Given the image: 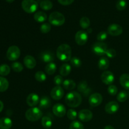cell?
Here are the masks:
<instances>
[{
    "mask_svg": "<svg viewBox=\"0 0 129 129\" xmlns=\"http://www.w3.org/2000/svg\"><path fill=\"white\" fill-rule=\"evenodd\" d=\"M3 108H4L3 103L1 101H0V112H2V110H3Z\"/></svg>",
    "mask_w": 129,
    "mask_h": 129,
    "instance_id": "cell-46",
    "label": "cell"
},
{
    "mask_svg": "<svg viewBox=\"0 0 129 129\" xmlns=\"http://www.w3.org/2000/svg\"><path fill=\"white\" fill-rule=\"evenodd\" d=\"M101 80L107 85H111L114 82V74L109 71H105L101 75Z\"/></svg>",
    "mask_w": 129,
    "mask_h": 129,
    "instance_id": "cell-12",
    "label": "cell"
},
{
    "mask_svg": "<svg viewBox=\"0 0 129 129\" xmlns=\"http://www.w3.org/2000/svg\"><path fill=\"white\" fill-rule=\"evenodd\" d=\"M52 112L56 117L61 118L65 116L66 113V107L61 103H57L54 105L52 108Z\"/></svg>",
    "mask_w": 129,
    "mask_h": 129,
    "instance_id": "cell-13",
    "label": "cell"
},
{
    "mask_svg": "<svg viewBox=\"0 0 129 129\" xmlns=\"http://www.w3.org/2000/svg\"><path fill=\"white\" fill-rule=\"evenodd\" d=\"M79 25L83 29H86L90 25V20L88 17L83 16L79 20Z\"/></svg>",
    "mask_w": 129,
    "mask_h": 129,
    "instance_id": "cell-31",
    "label": "cell"
},
{
    "mask_svg": "<svg viewBox=\"0 0 129 129\" xmlns=\"http://www.w3.org/2000/svg\"><path fill=\"white\" fill-rule=\"evenodd\" d=\"M34 18V20L37 22L42 23L47 20V14L43 11H38V12L35 13Z\"/></svg>",
    "mask_w": 129,
    "mask_h": 129,
    "instance_id": "cell-25",
    "label": "cell"
},
{
    "mask_svg": "<svg viewBox=\"0 0 129 129\" xmlns=\"http://www.w3.org/2000/svg\"><path fill=\"white\" fill-rule=\"evenodd\" d=\"M20 54H21V52L18 47L16 45H12L8 49L7 52H6V57L8 60L11 61H15L20 57Z\"/></svg>",
    "mask_w": 129,
    "mask_h": 129,
    "instance_id": "cell-6",
    "label": "cell"
},
{
    "mask_svg": "<svg viewBox=\"0 0 129 129\" xmlns=\"http://www.w3.org/2000/svg\"><path fill=\"white\" fill-rule=\"evenodd\" d=\"M57 69L56 64L54 62L48 63L45 67V71L49 75H52L55 73Z\"/></svg>",
    "mask_w": 129,
    "mask_h": 129,
    "instance_id": "cell-27",
    "label": "cell"
},
{
    "mask_svg": "<svg viewBox=\"0 0 129 129\" xmlns=\"http://www.w3.org/2000/svg\"><path fill=\"white\" fill-rule=\"evenodd\" d=\"M98 68L102 71H105L109 68L110 61L107 57H102L98 61Z\"/></svg>",
    "mask_w": 129,
    "mask_h": 129,
    "instance_id": "cell-22",
    "label": "cell"
},
{
    "mask_svg": "<svg viewBox=\"0 0 129 129\" xmlns=\"http://www.w3.org/2000/svg\"><path fill=\"white\" fill-rule=\"evenodd\" d=\"M65 16L60 12L55 11L52 12L49 17V21L50 24L54 26H62L65 23Z\"/></svg>",
    "mask_w": 129,
    "mask_h": 129,
    "instance_id": "cell-4",
    "label": "cell"
},
{
    "mask_svg": "<svg viewBox=\"0 0 129 129\" xmlns=\"http://www.w3.org/2000/svg\"><path fill=\"white\" fill-rule=\"evenodd\" d=\"M39 58L44 62H52L54 60V54L50 50H45L39 54Z\"/></svg>",
    "mask_w": 129,
    "mask_h": 129,
    "instance_id": "cell-15",
    "label": "cell"
},
{
    "mask_svg": "<svg viewBox=\"0 0 129 129\" xmlns=\"http://www.w3.org/2000/svg\"><path fill=\"white\" fill-rule=\"evenodd\" d=\"M78 113L73 109H69L67 112V117L71 120H74L78 117Z\"/></svg>",
    "mask_w": 129,
    "mask_h": 129,
    "instance_id": "cell-40",
    "label": "cell"
},
{
    "mask_svg": "<svg viewBox=\"0 0 129 129\" xmlns=\"http://www.w3.org/2000/svg\"><path fill=\"white\" fill-rule=\"evenodd\" d=\"M54 82L57 86H60V84H63L64 79H63L61 75H57L56 76H55V78H54Z\"/></svg>",
    "mask_w": 129,
    "mask_h": 129,
    "instance_id": "cell-44",
    "label": "cell"
},
{
    "mask_svg": "<svg viewBox=\"0 0 129 129\" xmlns=\"http://www.w3.org/2000/svg\"><path fill=\"white\" fill-rule=\"evenodd\" d=\"M40 6L42 10L48 11V10H50L52 8L53 4L49 0H44V1H42L40 2Z\"/></svg>",
    "mask_w": 129,
    "mask_h": 129,
    "instance_id": "cell-30",
    "label": "cell"
},
{
    "mask_svg": "<svg viewBox=\"0 0 129 129\" xmlns=\"http://www.w3.org/2000/svg\"><path fill=\"white\" fill-rule=\"evenodd\" d=\"M104 129H115V128H113V127H112V126H111V125H107V126H106L105 127Z\"/></svg>",
    "mask_w": 129,
    "mask_h": 129,
    "instance_id": "cell-47",
    "label": "cell"
},
{
    "mask_svg": "<svg viewBox=\"0 0 129 129\" xmlns=\"http://www.w3.org/2000/svg\"><path fill=\"white\" fill-rule=\"evenodd\" d=\"M82 102V96L77 91H71L68 93L65 97V103L68 107L76 108L81 105Z\"/></svg>",
    "mask_w": 129,
    "mask_h": 129,
    "instance_id": "cell-2",
    "label": "cell"
},
{
    "mask_svg": "<svg viewBox=\"0 0 129 129\" xmlns=\"http://www.w3.org/2000/svg\"><path fill=\"white\" fill-rule=\"evenodd\" d=\"M35 78L37 81L39 82H44L46 80L47 76L46 74L43 71H37L35 74Z\"/></svg>",
    "mask_w": 129,
    "mask_h": 129,
    "instance_id": "cell-33",
    "label": "cell"
},
{
    "mask_svg": "<svg viewBox=\"0 0 129 129\" xmlns=\"http://www.w3.org/2000/svg\"><path fill=\"white\" fill-rule=\"evenodd\" d=\"M107 37H108V34L107 32H105V31H101V32H100L97 35L96 39L99 42H103V41H104V40H105L107 39Z\"/></svg>",
    "mask_w": 129,
    "mask_h": 129,
    "instance_id": "cell-42",
    "label": "cell"
},
{
    "mask_svg": "<svg viewBox=\"0 0 129 129\" xmlns=\"http://www.w3.org/2000/svg\"><path fill=\"white\" fill-rule=\"evenodd\" d=\"M39 107L41 109H47V108H49L51 105V101L49 99V97L44 96L42 97L39 102Z\"/></svg>",
    "mask_w": 129,
    "mask_h": 129,
    "instance_id": "cell-21",
    "label": "cell"
},
{
    "mask_svg": "<svg viewBox=\"0 0 129 129\" xmlns=\"http://www.w3.org/2000/svg\"><path fill=\"white\" fill-rule=\"evenodd\" d=\"M64 95V91L60 86L54 87L50 91V96L53 100H59L62 99Z\"/></svg>",
    "mask_w": 129,
    "mask_h": 129,
    "instance_id": "cell-10",
    "label": "cell"
},
{
    "mask_svg": "<svg viewBox=\"0 0 129 129\" xmlns=\"http://www.w3.org/2000/svg\"><path fill=\"white\" fill-rule=\"evenodd\" d=\"M78 116L81 122H87L93 118V113L88 109H83L79 112Z\"/></svg>",
    "mask_w": 129,
    "mask_h": 129,
    "instance_id": "cell-14",
    "label": "cell"
},
{
    "mask_svg": "<svg viewBox=\"0 0 129 129\" xmlns=\"http://www.w3.org/2000/svg\"><path fill=\"white\" fill-rule=\"evenodd\" d=\"M103 102V97L102 94L98 93L91 94L89 97V103L91 107H96L100 105Z\"/></svg>",
    "mask_w": 129,
    "mask_h": 129,
    "instance_id": "cell-9",
    "label": "cell"
},
{
    "mask_svg": "<svg viewBox=\"0 0 129 129\" xmlns=\"http://www.w3.org/2000/svg\"><path fill=\"white\" fill-rule=\"evenodd\" d=\"M71 64L73 66L75 67V68H79L81 66L82 62L81 60V59L77 57H71L70 60Z\"/></svg>",
    "mask_w": 129,
    "mask_h": 129,
    "instance_id": "cell-38",
    "label": "cell"
},
{
    "mask_svg": "<svg viewBox=\"0 0 129 129\" xmlns=\"http://www.w3.org/2000/svg\"><path fill=\"white\" fill-rule=\"evenodd\" d=\"M9 87V82L6 78L0 76V92H5Z\"/></svg>",
    "mask_w": 129,
    "mask_h": 129,
    "instance_id": "cell-29",
    "label": "cell"
},
{
    "mask_svg": "<svg viewBox=\"0 0 129 129\" xmlns=\"http://www.w3.org/2000/svg\"><path fill=\"white\" fill-rule=\"evenodd\" d=\"M43 113L41 110L37 107H32L28 109L25 112V117L30 122H36L42 118Z\"/></svg>",
    "mask_w": 129,
    "mask_h": 129,
    "instance_id": "cell-3",
    "label": "cell"
},
{
    "mask_svg": "<svg viewBox=\"0 0 129 129\" xmlns=\"http://www.w3.org/2000/svg\"><path fill=\"white\" fill-rule=\"evenodd\" d=\"M71 71V66L68 64H63L59 69V73L62 76H68Z\"/></svg>",
    "mask_w": 129,
    "mask_h": 129,
    "instance_id": "cell-23",
    "label": "cell"
},
{
    "mask_svg": "<svg viewBox=\"0 0 129 129\" xmlns=\"http://www.w3.org/2000/svg\"><path fill=\"white\" fill-rule=\"evenodd\" d=\"M72 50L70 45L67 44H63L59 45L56 50V55L61 61H70L71 59Z\"/></svg>",
    "mask_w": 129,
    "mask_h": 129,
    "instance_id": "cell-1",
    "label": "cell"
},
{
    "mask_svg": "<svg viewBox=\"0 0 129 129\" xmlns=\"http://www.w3.org/2000/svg\"><path fill=\"white\" fill-rule=\"evenodd\" d=\"M52 120L48 116H44L42 118V125L45 128H49L52 125Z\"/></svg>",
    "mask_w": 129,
    "mask_h": 129,
    "instance_id": "cell-28",
    "label": "cell"
},
{
    "mask_svg": "<svg viewBox=\"0 0 129 129\" xmlns=\"http://www.w3.org/2000/svg\"><path fill=\"white\" fill-rule=\"evenodd\" d=\"M78 91L81 93L84 96H88L91 92L90 88H88V83L86 81H81L78 85Z\"/></svg>",
    "mask_w": 129,
    "mask_h": 129,
    "instance_id": "cell-18",
    "label": "cell"
},
{
    "mask_svg": "<svg viewBox=\"0 0 129 129\" xmlns=\"http://www.w3.org/2000/svg\"><path fill=\"white\" fill-rule=\"evenodd\" d=\"M57 1L62 5L67 6V5H69L73 3L74 0H57Z\"/></svg>",
    "mask_w": 129,
    "mask_h": 129,
    "instance_id": "cell-45",
    "label": "cell"
},
{
    "mask_svg": "<svg viewBox=\"0 0 129 129\" xmlns=\"http://www.w3.org/2000/svg\"><path fill=\"white\" fill-rule=\"evenodd\" d=\"M40 31L43 34H47L51 30V25L48 23H44L40 27Z\"/></svg>",
    "mask_w": 129,
    "mask_h": 129,
    "instance_id": "cell-39",
    "label": "cell"
},
{
    "mask_svg": "<svg viewBox=\"0 0 129 129\" xmlns=\"http://www.w3.org/2000/svg\"><path fill=\"white\" fill-rule=\"evenodd\" d=\"M117 92H118V88L116 86L113 85V84H111L108 86V93L111 96L116 95L117 94Z\"/></svg>",
    "mask_w": 129,
    "mask_h": 129,
    "instance_id": "cell-41",
    "label": "cell"
},
{
    "mask_svg": "<svg viewBox=\"0 0 129 129\" xmlns=\"http://www.w3.org/2000/svg\"><path fill=\"white\" fill-rule=\"evenodd\" d=\"M108 33L112 36H119L123 32V28L122 26L117 23H112L108 26Z\"/></svg>",
    "mask_w": 129,
    "mask_h": 129,
    "instance_id": "cell-11",
    "label": "cell"
},
{
    "mask_svg": "<svg viewBox=\"0 0 129 129\" xmlns=\"http://www.w3.org/2000/svg\"><path fill=\"white\" fill-rule=\"evenodd\" d=\"M10 73V68L7 64H2L0 66V75L2 76H8Z\"/></svg>",
    "mask_w": 129,
    "mask_h": 129,
    "instance_id": "cell-32",
    "label": "cell"
},
{
    "mask_svg": "<svg viewBox=\"0 0 129 129\" xmlns=\"http://www.w3.org/2000/svg\"><path fill=\"white\" fill-rule=\"evenodd\" d=\"M88 40V34L84 30H79L75 35V41L79 45H84Z\"/></svg>",
    "mask_w": 129,
    "mask_h": 129,
    "instance_id": "cell-8",
    "label": "cell"
},
{
    "mask_svg": "<svg viewBox=\"0 0 129 129\" xmlns=\"http://www.w3.org/2000/svg\"><path fill=\"white\" fill-rule=\"evenodd\" d=\"M12 125V120L8 117L0 118V129H10Z\"/></svg>",
    "mask_w": 129,
    "mask_h": 129,
    "instance_id": "cell-20",
    "label": "cell"
},
{
    "mask_svg": "<svg viewBox=\"0 0 129 129\" xmlns=\"http://www.w3.org/2000/svg\"><path fill=\"white\" fill-rule=\"evenodd\" d=\"M69 129H84L83 123L79 121H73L69 125Z\"/></svg>",
    "mask_w": 129,
    "mask_h": 129,
    "instance_id": "cell-37",
    "label": "cell"
},
{
    "mask_svg": "<svg viewBox=\"0 0 129 129\" xmlns=\"http://www.w3.org/2000/svg\"><path fill=\"white\" fill-rule=\"evenodd\" d=\"M116 54H117V52H116L115 50L113 49H107V52L105 53V55L109 58L115 57L116 56Z\"/></svg>",
    "mask_w": 129,
    "mask_h": 129,
    "instance_id": "cell-43",
    "label": "cell"
},
{
    "mask_svg": "<svg viewBox=\"0 0 129 129\" xmlns=\"http://www.w3.org/2000/svg\"><path fill=\"white\" fill-rule=\"evenodd\" d=\"M6 1H7L8 3H12V2H13L15 0H6Z\"/></svg>",
    "mask_w": 129,
    "mask_h": 129,
    "instance_id": "cell-48",
    "label": "cell"
},
{
    "mask_svg": "<svg viewBox=\"0 0 129 129\" xmlns=\"http://www.w3.org/2000/svg\"><path fill=\"white\" fill-rule=\"evenodd\" d=\"M23 63L24 65L25 66L26 68H27L28 69H32L36 66L37 62L36 60L35 59V58L33 56L30 55H27L24 57L23 59Z\"/></svg>",
    "mask_w": 129,
    "mask_h": 129,
    "instance_id": "cell-19",
    "label": "cell"
},
{
    "mask_svg": "<svg viewBox=\"0 0 129 129\" xmlns=\"http://www.w3.org/2000/svg\"><path fill=\"white\" fill-rule=\"evenodd\" d=\"M127 3L125 0H118L116 4V8L119 11H123L127 8Z\"/></svg>",
    "mask_w": 129,
    "mask_h": 129,
    "instance_id": "cell-34",
    "label": "cell"
},
{
    "mask_svg": "<svg viewBox=\"0 0 129 129\" xmlns=\"http://www.w3.org/2000/svg\"><path fill=\"white\" fill-rule=\"evenodd\" d=\"M119 105L117 102L112 101L107 103L105 107V110L108 114H113L119 109Z\"/></svg>",
    "mask_w": 129,
    "mask_h": 129,
    "instance_id": "cell-16",
    "label": "cell"
},
{
    "mask_svg": "<svg viewBox=\"0 0 129 129\" xmlns=\"http://www.w3.org/2000/svg\"><path fill=\"white\" fill-rule=\"evenodd\" d=\"M40 102L39 95L36 93H30L26 98V103L30 107H35Z\"/></svg>",
    "mask_w": 129,
    "mask_h": 129,
    "instance_id": "cell-17",
    "label": "cell"
},
{
    "mask_svg": "<svg viewBox=\"0 0 129 129\" xmlns=\"http://www.w3.org/2000/svg\"><path fill=\"white\" fill-rule=\"evenodd\" d=\"M120 83L124 89H129V74H122L120 78Z\"/></svg>",
    "mask_w": 129,
    "mask_h": 129,
    "instance_id": "cell-24",
    "label": "cell"
},
{
    "mask_svg": "<svg viewBox=\"0 0 129 129\" xmlns=\"http://www.w3.org/2000/svg\"><path fill=\"white\" fill-rule=\"evenodd\" d=\"M11 68L13 69V70L16 73H20L23 71V66L22 64L20 62H15L11 64Z\"/></svg>",
    "mask_w": 129,
    "mask_h": 129,
    "instance_id": "cell-36",
    "label": "cell"
},
{
    "mask_svg": "<svg viewBox=\"0 0 129 129\" xmlns=\"http://www.w3.org/2000/svg\"><path fill=\"white\" fill-rule=\"evenodd\" d=\"M128 98V94H127V92L125 91H122L120 92L118 94L117 96V100L119 102H125Z\"/></svg>",
    "mask_w": 129,
    "mask_h": 129,
    "instance_id": "cell-35",
    "label": "cell"
},
{
    "mask_svg": "<svg viewBox=\"0 0 129 129\" xmlns=\"http://www.w3.org/2000/svg\"><path fill=\"white\" fill-rule=\"evenodd\" d=\"M62 85L66 90H73L75 88L76 84L73 79H68L64 81Z\"/></svg>",
    "mask_w": 129,
    "mask_h": 129,
    "instance_id": "cell-26",
    "label": "cell"
},
{
    "mask_svg": "<svg viewBox=\"0 0 129 129\" xmlns=\"http://www.w3.org/2000/svg\"><path fill=\"white\" fill-rule=\"evenodd\" d=\"M108 49L107 45L102 42L94 43L92 46V50L93 53L97 55H105V53Z\"/></svg>",
    "mask_w": 129,
    "mask_h": 129,
    "instance_id": "cell-7",
    "label": "cell"
},
{
    "mask_svg": "<svg viewBox=\"0 0 129 129\" xmlns=\"http://www.w3.org/2000/svg\"><path fill=\"white\" fill-rule=\"evenodd\" d=\"M38 6L39 4L35 0H23L21 2L23 10L28 13H33L36 11Z\"/></svg>",
    "mask_w": 129,
    "mask_h": 129,
    "instance_id": "cell-5",
    "label": "cell"
}]
</instances>
